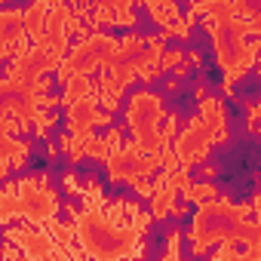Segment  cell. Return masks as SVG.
Wrapping results in <instances>:
<instances>
[{
  "label": "cell",
  "mask_w": 261,
  "mask_h": 261,
  "mask_svg": "<svg viewBox=\"0 0 261 261\" xmlns=\"http://www.w3.org/2000/svg\"><path fill=\"white\" fill-rule=\"evenodd\" d=\"M77 237L83 243L86 255L95 258H120V255H133L139 246L142 230L148 227V215L136 206H129L126 200H111L101 203L98 191L86 194V206L74 215Z\"/></svg>",
  "instance_id": "cell-1"
},
{
  "label": "cell",
  "mask_w": 261,
  "mask_h": 261,
  "mask_svg": "<svg viewBox=\"0 0 261 261\" xmlns=\"http://www.w3.org/2000/svg\"><path fill=\"white\" fill-rule=\"evenodd\" d=\"M56 212H59V194L49 185L46 172H34L19 181H7L4 197H0V221L7 227L16 218L43 227L56 218Z\"/></svg>",
  "instance_id": "cell-2"
},
{
  "label": "cell",
  "mask_w": 261,
  "mask_h": 261,
  "mask_svg": "<svg viewBox=\"0 0 261 261\" xmlns=\"http://www.w3.org/2000/svg\"><path fill=\"white\" fill-rule=\"evenodd\" d=\"M163 120H166V108H163V95L139 89L133 92L126 105V126L133 133V142L142 151H160L166 154L172 148V142L163 136Z\"/></svg>",
  "instance_id": "cell-3"
},
{
  "label": "cell",
  "mask_w": 261,
  "mask_h": 261,
  "mask_svg": "<svg viewBox=\"0 0 261 261\" xmlns=\"http://www.w3.org/2000/svg\"><path fill=\"white\" fill-rule=\"evenodd\" d=\"M212 145H215V133H212V126L203 120V114H197V117L188 123L185 133L172 142V148H175L181 166H188V169L197 166V163H203Z\"/></svg>",
  "instance_id": "cell-4"
},
{
  "label": "cell",
  "mask_w": 261,
  "mask_h": 261,
  "mask_svg": "<svg viewBox=\"0 0 261 261\" xmlns=\"http://www.w3.org/2000/svg\"><path fill=\"white\" fill-rule=\"evenodd\" d=\"M34 114H37V105L31 98H16L13 92L4 98V108H0V120H4V133L10 136H25L34 129Z\"/></svg>",
  "instance_id": "cell-5"
},
{
  "label": "cell",
  "mask_w": 261,
  "mask_h": 261,
  "mask_svg": "<svg viewBox=\"0 0 261 261\" xmlns=\"http://www.w3.org/2000/svg\"><path fill=\"white\" fill-rule=\"evenodd\" d=\"M136 0H101L89 13V25H114V28H136L133 16Z\"/></svg>",
  "instance_id": "cell-6"
},
{
  "label": "cell",
  "mask_w": 261,
  "mask_h": 261,
  "mask_svg": "<svg viewBox=\"0 0 261 261\" xmlns=\"http://www.w3.org/2000/svg\"><path fill=\"white\" fill-rule=\"evenodd\" d=\"M200 114H203V120L212 126L215 145H224V142H227V108H224V101L215 98V95H203V101H200Z\"/></svg>",
  "instance_id": "cell-7"
},
{
  "label": "cell",
  "mask_w": 261,
  "mask_h": 261,
  "mask_svg": "<svg viewBox=\"0 0 261 261\" xmlns=\"http://www.w3.org/2000/svg\"><path fill=\"white\" fill-rule=\"evenodd\" d=\"M4 160H0V175H10L13 169H22L25 166V160H28V154H31V145L28 142H22V139H16V136H10V133H4Z\"/></svg>",
  "instance_id": "cell-8"
},
{
  "label": "cell",
  "mask_w": 261,
  "mask_h": 261,
  "mask_svg": "<svg viewBox=\"0 0 261 261\" xmlns=\"http://www.w3.org/2000/svg\"><path fill=\"white\" fill-rule=\"evenodd\" d=\"M145 7H148V16H151L160 28H169V25H175V22L181 19L175 0H145Z\"/></svg>",
  "instance_id": "cell-9"
},
{
  "label": "cell",
  "mask_w": 261,
  "mask_h": 261,
  "mask_svg": "<svg viewBox=\"0 0 261 261\" xmlns=\"http://www.w3.org/2000/svg\"><path fill=\"white\" fill-rule=\"evenodd\" d=\"M181 194H185V200L188 203H197V206H203V203H209V200H215L218 197V188L215 185H209V181H200V185H185L181 188Z\"/></svg>",
  "instance_id": "cell-10"
},
{
  "label": "cell",
  "mask_w": 261,
  "mask_h": 261,
  "mask_svg": "<svg viewBox=\"0 0 261 261\" xmlns=\"http://www.w3.org/2000/svg\"><path fill=\"white\" fill-rule=\"evenodd\" d=\"M246 126H249V133L261 136V98L246 105Z\"/></svg>",
  "instance_id": "cell-11"
},
{
  "label": "cell",
  "mask_w": 261,
  "mask_h": 261,
  "mask_svg": "<svg viewBox=\"0 0 261 261\" xmlns=\"http://www.w3.org/2000/svg\"><path fill=\"white\" fill-rule=\"evenodd\" d=\"M258 71H261V65H258Z\"/></svg>",
  "instance_id": "cell-12"
}]
</instances>
